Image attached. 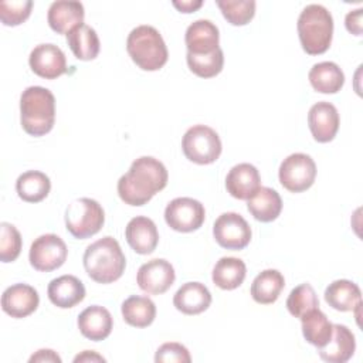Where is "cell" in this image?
<instances>
[{
	"label": "cell",
	"instance_id": "cell-7",
	"mask_svg": "<svg viewBox=\"0 0 363 363\" xmlns=\"http://www.w3.org/2000/svg\"><path fill=\"white\" fill-rule=\"evenodd\" d=\"M184 156L197 164L214 163L221 155V140L218 133L206 125L189 128L182 139Z\"/></svg>",
	"mask_w": 363,
	"mask_h": 363
},
{
	"label": "cell",
	"instance_id": "cell-15",
	"mask_svg": "<svg viewBox=\"0 0 363 363\" xmlns=\"http://www.w3.org/2000/svg\"><path fill=\"white\" fill-rule=\"evenodd\" d=\"M40 303L38 292L27 284H14L1 295V309L16 319L31 315Z\"/></svg>",
	"mask_w": 363,
	"mask_h": 363
},
{
	"label": "cell",
	"instance_id": "cell-5",
	"mask_svg": "<svg viewBox=\"0 0 363 363\" xmlns=\"http://www.w3.org/2000/svg\"><path fill=\"white\" fill-rule=\"evenodd\" d=\"M126 51L132 61L143 71L160 69L169 58L162 34L152 26L135 27L126 40Z\"/></svg>",
	"mask_w": 363,
	"mask_h": 363
},
{
	"label": "cell",
	"instance_id": "cell-3",
	"mask_svg": "<svg viewBox=\"0 0 363 363\" xmlns=\"http://www.w3.org/2000/svg\"><path fill=\"white\" fill-rule=\"evenodd\" d=\"M20 122L31 136L47 135L55 122V98L44 86H28L20 96Z\"/></svg>",
	"mask_w": 363,
	"mask_h": 363
},
{
	"label": "cell",
	"instance_id": "cell-11",
	"mask_svg": "<svg viewBox=\"0 0 363 363\" xmlns=\"http://www.w3.org/2000/svg\"><path fill=\"white\" fill-rule=\"evenodd\" d=\"M213 235L217 244L225 250H242L251 241V227L238 213H223L214 221Z\"/></svg>",
	"mask_w": 363,
	"mask_h": 363
},
{
	"label": "cell",
	"instance_id": "cell-12",
	"mask_svg": "<svg viewBox=\"0 0 363 363\" xmlns=\"http://www.w3.org/2000/svg\"><path fill=\"white\" fill-rule=\"evenodd\" d=\"M174 279L173 265L163 258H155L142 264L136 274L139 288L150 295L164 294L173 285Z\"/></svg>",
	"mask_w": 363,
	"mask_h": 363
},
{
	"label": "cell",
	"instance_id": "cell-4",
	"mask_svg": "<svg viewBox=\"0 0 363 363\" xmlns=\"http://www.w3.org/2000/svg\"><path fill=\"white\" fill-rule=\"evenodd\" d=\"M298 35L303 51L319 55L328 51L333 37V18L330 11L320 4L306 6L296 23Z\"/></svg>",
	"mask_w": 363,
	"mask_h": 363
},
{
	"label": "cell",
	"instance_id": "cell-29",
	"mask_svg": "<svg viewBox=\"0 0 363 363\" xmlns=\"http://www.w3.org/2000/svg\"><path fill=\"white\" fill-rule=\"evenodd\" d=\"M247 274V267L242 259L235 257H223L220 258L213 268V282L221 289L231 291L238 288Z\"/></svg>",
	"mask_w": 363,
	"mask_h": 363
},
{
	"label": "cell",
	"instance_id": "cell-10",
	"mask_svg": "<svg viewBox=\"0 0 363 363\" xmlns=\"http://www.w3.org/2000/svg\"><path fill=\"white\" fill-rule=\"evenodd\" d=\"M68 255V248L62 238L55 234H43L30 247L28 259L34 269L51 272L60 268Z\"/></svg>",
	"mask_w": 363,
	"mask_h": 363
},
{
	"label": "cell",
	"instance_id": "cell-35",
	"mask_svg": "<svg viewBox=\"0 0 363 363\" xmlns=\"http://www.w3.org/2000/svg\"><path fill=\"white\" fill-rule=\"evenodd\" d=\"M217 6L230 24L245 26L252 20L257 4L254 0H217Z\"/></svg>",
	"mask_w": 363,
	"mask_h": 363
},
{
	"label": "cell",
	"instance_id": "cell-41",
	"mask_svg": "<svg viewBox=\"0 0 363 363\" xmlns=\"http://www.w3.org/2000/svg\"><path fill=\"white\" fill-rule=\"evenodd\" d=\"M172 4L182 13H193L203 6L201 0H182V1H172Z\"/></svg>",
	"mask_w": 363,
	"mask_h": 363
},
{
	"label": "cell",
	"instance_id": "cell-16",
	"mask_svg": "<svg viewBox=\"0 0 363 363\" xmlns=\"http://www.w3.org/2000/svg\"><path fill=\"white\" fill-rule=\"evenodd\" d=\"M125 237L130 248L140 255L152 254L159 242L156 224L153 220L145 216H136L128 223L125 228Z\"/></svg>",
	"mask_w": 363,
	"mask_h": 363
},
{
	"label": "cell",
	"instance_id": "cell-19",
	"mask_svg": "<svg viewBox=\"0 0 363 363\" xmlns=\"http://www.w3.org/2000/svg\"><path fill=\"white\" fill-rule=\"evenodd\" d=\"M77 323L84 337L99 342L111 335L113 319L106 308L101 305H91L78 315Z\"/></svg>",
	"mask_w": 363,
	"mask_h": 363
},
{
	"label": "cell",
	"instance_id": "cell-36",
	"mask_svg": "<svg viewBox=\"0 0 363 363\" xmlns=\"http://www.w3.org/2000/svg\"><path fill=\"white\" fill-rule=\"evenodd\" d=\"M21 245L23 241L18 230L13 224L3 221L0 224V261H16L21 252Z\"/></svg>",
	"mask_w": 363,
	"mask_h": 363
},
{
	"label": "cell",
	"instance_id": "cell-17",
	"mask_svg": "<svg viewBox=\"0 0 363 363\" xmlns=\"http://www.w3.org/2000/svg\"><path fill=\"white\" fill-rule=\"evenodd\" d=\"M187 52L196 55H204L218 48L220 33L214 23L210 20H196L191 23L184 34Z\"/></svg>",
	"mask_w": 363,
	"mask_h": 363
},
{
	"label": "cell",
	"instance_id": "cell-28",
	"mask_svg": "<svg viewBox=\"0 0 363 363\" xmlns=\"http://www.w3.org/2000/svg\"><path fill=\"white\" fill-rule=\"evenodd\" d=\"M67 43L72 54L81 61H91L99 54V38L96 31L88 26L81 24L67 34Z\"/></svg>",
	"mask_w": 363,
	"mask_h": 363
},
{
	"label": "cell",
	"instance_id": "cell-23",
	"mask_svg": "<svg viewBox=\"0 0 363 363\" xmlns=\"http://www.w3.org/2000/svg\"><path fill=\"white\" fill-rule=\"evenodd\" d=\"M211 303V294L201 282L183 284L173 296L174 308L184 315H199Z\"/></svg>",
	"mask_w": 363,
	"mask_h": 363
},
{
	"label": "cell",
	"instance_id": "cell-25",
	"mask_svg": "<svg viewBox=\"0 0 363 363\" xmlns=\"http://www.w3.org/2000/svg\"><path fill=\"white\" fill-rule=\"evenodd\" d=\"M247 208L255 220L261 223H269L281 214L282 200L278 191L274 189L259 187L254 196L248 199Z\"/></svg>",
	"mask_w": 363,
	"mask_h": 363
},
{
	"label": "cell",
	"instance_id": "cell-6",
	"mask_svg": "<svg viewBox=\"0 0 363 363\" xmlns=\"http://www.w3.org/2000/svg\"><path fill=\"white\" fill-rule=\"evenodd\" d=\"M105 223L102 206L88 197L71 201L65 210V227L74 238L85 240L95 235Z\"/></svg>",
	"mask_w": 363,
	"mask_h": 363
},
{
	"label": "cell",
	"instance_id": "cell-30",
	"mask_svg": "<svg viewBox=\"0 0 363 363\" xmlns=\"http://www.w3.org/2000/svg\"><path fill=\"white\" fill-rule=\"evenodd\" d=\"M16 190L18 197L27 203H38L44 200L50 190V177L38 170H27L18 176L16 182Z\"/></svg>",
	"mask_w": 363,
	"mask_h": 363
},
{
	"label": "cell",
	"instance_id": "cell-40",
	"mask_svg": "<svg viewBox=\"0 0 363 363\" xmlns=\"http://www.w3.org/2000/svg\"><path fill=\"white\" fill-rule=\"evenodd\" d=\"M30 363L34 362H51V363H61V357L57 354V352L51 350V349H40L37 350L30 359Z\"/></svg>",
	"mask_w": 363,
	"mask_h": 363
},
{
	"label": "cell",
	"instance_id": "cell-14",
	"mask_svg": "<svg viewBox=\"0 0 363 363\" xmlns=\"http://www.w3.org/2000/svg\"><path fill=\"white\" fill-rule=\"evenodd\" d=\"M339 113L333 104L320 101L311 106L308 113V125L313 139L319 143L333 140L339 129Z\"/></svg>",
	"mask_w": 363,
	"mask_h": 363
},
{
	"label": "cell",
	"instance_id": "cell-42",
	"mask_svg": "<svg viewBox=\"0 0 363 363\" xmlns=\"http://www.w3.org/2000/svg\"><path fill=\"white\" fill-rule=\"evenodd\" d=\"M79 362H105V359L94 350H84L81 354H77L74 357V363Z\"/></svg>",
	"mask_w": 363,
	"mask_h": 363
},
{
	"label": "cell",
	"instance_id": "cell-13",
	"mask_svg": "<svg viewBox=\"0 0 363 363\" xmlns=\"http://www.w3.org/2000/svg\"><path fill=\"white\" fill-rule=\"evenodd\" d=\"M33 72L44 79H55L67 72V58L55 44H38L28 57Z\"/></svg>",
	"mask_w": 363,
	"mask_h": 363
},
{
	"label": "cell",
	"instance_id": "cell-18",
	"mask_svg": "<svg viewBox=\"0 0 363 363\" xmlns=\"http://www.w3.org/2000/svg\"><path fill=\"white\" fill-rule=\"evenodd\" d=\"M259 187V172L250 163H238L233 166L225 177L227 191L238 200H248Z\"/></svg>",
	"mask_w": 363,
	"mask_h": 363
},
{
	"label": "cell",
	"instance_id": "cell-2",
	"mask_svg": "<svg viewBox=\"0 0 363 363\" xmlns=\"http://www.w3.org/2000/svg\"><path fill=\"white\" fill-rule=\"evenodd\" d=\"M82 261L89 278L98 284L118 281L126 267V258L119 242L109 235L88 245Z\"/></svg>",
	"mask_w": 363,
	"mask_h": 363
},
{
	"label": "cell",
	"instance_id": "cell-34",
	"mask_svg": "<svg viewBox=\"0 0 363 363\" xmlns=\"http://www.w3.org/2000/svg\"><path fill=\"white\" fill-rule=\"evenodd\" d=\"M286 308L295 318H302L312 309L319 308V299L311 284H301L295 286L286 299Z\"/></svg>",
	"mask_w": 363,
	"mask_h": 363
},
{
	"label": "cell",
	"instance_id": "cell-24",
	"mask_svg": "<svg viewBox=\"0 0 363 363\" xmlns=\"http://www.w3.org/2000/svg\"><path fill=\"white\" fill-rule=\"evenodd\" d=\"M325 301L340 312H349L362 305L360 288L349 279H336L325 289Z\"/></svg>",
	"mask_w": 363,
	"mask_h": 363
},
{
	"label": "cell",
	"instance_id": "cell-31",
	"mask_svg": "<svg viewBox=\"0 0 363 363\" xmlns=\"http://www.w3.org/2000/svg\"><path fill=\"white\" fill-rule=\"evenodd\" d=\"M302 335L305 340L316 347L325 346L333 333V323L329 322L326 315L319 309H312L301 318Z\"/></svg>",
	"mask_w": 363,
	"mask_h": 363
},
{
	"label": "cell",
	"instance_id": "cell-20",
	"mask_svg": "<svg viewBox=\"0 0 363 363\" xmlns=\"http://www.w3.org/2000/svg\"><path fill=\"white\" fill-rule=\"evenodd\" d=\"M84 6L79 1H54L47 13V20L51 30L58 34H68L75 27L84 24Z\"/></svg>",
	"mask_w": 363,
	"mask_h": 363
},
{
	"label": "cell",
	"instance_id": "cell-9",
	"mask_svg": "<svg viewBox=\"0 0 363 363\" xmlns=\"http://www.w3.org/2000/svg\"><path fill=\"white\" fill-rule=\"evenodd\" d=\"M206 218L204 206L191 197L173 199L164 208L167 225L179 233H191L199 230Z\"/></svg>",
	"mask_w": 363,
	"mask_h": 363
},
{
	"label": "cell",
	"instance_id": "cell-8",
	"mask_svg": "<svg viewBox=\"0 0 363 363\" xmlns=\"http://www.w3.org/2000/svg\"><path fill=\"white\" fill-rule=\"evenodd\" d=\"M279 182L291 193L308 190L316 177V164L309 155L292 153L279 166Z\"/></svg>",
	"mask_w": 363,
	"mask_h": 363
},
{
	"label": "cell",
	"instance_id": "cell-27",
	"mask_svg": "<svg viewBox=\"0 0 363 363\" xmlns=\"http://www.w3.org/2000/svg\"><path fill=\"white\" fill-rule=\"evenodd\" d=\"M285 286L284 275L278 269H264L251 284V296L261 305L274 303Z\"/></svg>",
	"mask_w": 363,
	"mask_h": 363
},
{
	"label": "cell",
	"instance_id": "cell-33",
	"mask_svg": "<svg viewBox=\"0 0 363 363\" xmlns=\"http://www.w3.org/2000/svg\"><path fill=\"white\" fill-rule=\"evenodd\" d=\"M186 60L190 71L200 78H213L218 75L224 65V54L220 47L216 51L204 55L187 52Z\"/></svg>",
	"mask_w": 363,
	"mask_h": 363
},
{
	"label": "cell",
	"instance_id": "cell-21",
	"mask_svg": "<svg viewBox=\"0 0 363 363\" xmlns=\"http://www.w3.org/2000/svg\"><path fill=\"white\" fill-rule=\"evenodd\" d=\"M47 294L52 305L61 309H68L84 301L85 286L74 275H61L48 284Z\"/></svg>",
	"mask_w": 363,
	"mask_h": 363
},
{
	"label": "cell",
	"instance_id": "cell-22",
	"mask_svg": "<svg viewBox=\"0 0 363 363\" xmlns=\"http://www.w3.org/2000/svg\"><path fill=\"white\" fill-rule=\"evenodd\" d=\"M356 349V340L352 330L340 323L333 325V333L330 340L318 347L319 357L328 363H345L347 362Z\"/></svg>",
	"mask_w": 363,
	"mask_h": 363
},
{
	"label": "cell",
	"instance_id": "cell-37",
	"mask_svg": "<svg viewBox=\"0 0 363 363\" xmlns=\"http://www.w3.org/2000/svg\"><path fill=\"white\" fill-rule=\"evenodd\" d=\"M33 9L31 0H21V1H1L0 3V20L4 26L14 27L24 23Z\"/></svg>",
	"mask_w": 363,
	"mask_h": 363
},
{
	"label": "cell",
	"instance_id": "cell-38",
	"mask_svg": "<svg viewBox=\"0 0 363 363\" xmlns=\"http://www.w3.org/2000/svg\"><path fill=\"white\" fill-rule=\"evenodd\" d=\"M191 360L186 346L177 342L163 343L155 354L156 363H189Z\"/></svg>",
	"mask_w": 363,
	"mask_h": 363
},
{
	"label": "cell",
	"instance_id": "cell-26",
	"mask_svg": "<svg viewBox=\"0 0 363 363\" xmlns=\"http://www.w3.org/2000/svg\"><path fill=\"white\" fill-rule=\"evenodd\" d=\"M308 78L312 88L320 94H336L345 84L343 71L337 64L332 61L315 64L311 68Z\"/></svg>",
	"mask_w": 363,
	"mask_h": 363
},
{
	"label": "cell",
	"instance_id": "cell-39",
	"mask_svg": "<svg viewBox=\"0 0 363 363\" xmlns=\"http://www.w3.org/2000/svg\"><path fill=\"white\" fill-rule=\"evenodd\" d=\"M362 16H363L362 9L352 10L346 14L345 26L349 33H352L354 35H362Z\"/></svg>",
	"mask_w": 363,
	"mask_h": 363
},
{
	"label": "cell",
	"instance_id": "cell-1",
	"mask_svg": "<svg viewBox=\"0 0 363 363\" xmlns=\"http://www.w3.org/2000/svg\"><path fill=\"white\" fill-rule=\"evenodd\" d=\"M164 164L152 157L142 156L130 164L128 173L118 180V194L125 204L143 206L167 184Z\"/></svg>",
	"mask_w": 363,
	"mask_h": 363
},
{
	"label": "cell",
	"instance_id": "cell-32",
	"mask_svg": "<svg viewBox=\"0 0 363 363\" xmlns=\"http://www.w3.org/2000/svg\"><path fill=\"white\" fill-rule=\"evenodd\" d=\"M123 320L135 328H146L152 325L156 318L155 302L147 296L132 295L122 303Z\"/></svg>",
	"mask_w": 363,
	"mask_h": 363
}]
</instances>
